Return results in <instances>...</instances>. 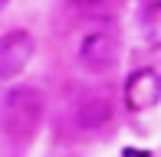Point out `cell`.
I'll use <instances>...</instances> for the list:
<instances>
[{"instance_id": "1", "label": "cell", "mask_w": 161, "mask_h": 157, "mask_svg": "<svg viewBox=\"0 0 161 157\" xmlns=\"http://www.w3.org/2000/svg\"><path fill=\"white\" fill-rule=\"evenodd\" d=\"M33 53H36V39L26 30H13L7 36H0V82L17 78L30 66Z\"/></svg>"}, {"instance_id": "2", "label": "cell", "mask_w": 161, "mask_h": 157, "mask_svg": "<svg viewBox=\"0 0 161 157\" xmlns=\"http://www.w3.org/2000/svg\"><path fill=\"white\" fill-rule=\"evenodd\" d=\"M125 102L131 111H148L161 102V72L155 69H135L125 82Z\"/></svg>"}, {"instance_id": "3", "label": "cell", "mask_w": 161, "mask_h": 157, "mask_svg": "<svg viewBox=\"0 0 161 157\" xmlns=\"http://www.w3.org/2000/svg\"><path fill=\"white\" fill-rule=\"evenodd\" d=\"M7 115L10 118H20V131H33L40 124V115H43V95L33 89H17L7 95Z\"/></svg>"}, {"instance_id": "4", "label": "cell", "mask_w": 161, "mask_h": 157, "mask_svg": "<svg viewBox=\"0 0 161 157\" xmlns=\"http://www.w3.org/2000/svg\"><path fill=\"white\" fill-rule=\"evenodd\" d=\"M79 59H82V66L92 69V72H105V69L115 62V39L108 36V33H92V36H86L82 46H79Z\"/></svg>"}, {"instance_id": "5", "label": "cell", "mask_w": 161, "mask_h": 157, "mask_svg": "<svg viewBox=\"0 0 161 157\" xmlns=\"http://www.w3.org/2000/svg\"><path fill=\"white\" fill-rule=\"evenodd\" d=\"M76 121L82 128H89V131L92 128H105L112 121V102L108 98H86L76 111Z\"/></svg>"}, {"instance_id": "6", "label": "cell", "mask_w": 161, "mask_h": 157, "mask_svg": "<svg viewBox=\"0 0 161 157\" xmlns=\"http://www.w3.org/2000/svg\"><path fill=\"white\" fill-rule=\"evenodd\" d=\"M145 39L161 49V3L145 7Z\"/></svg>"}, {"instance_id": "7", "label": "cell", "mask_w": 161, "mask_h": 157, "mask_svg": "<svg viewBox=\"0 0 161 157\" xmlns=\"http://www.w3.org/2000/svg\"><path fill=\"white\" fill-rule=\"evenodd\" d=\"M72 3H79V7H96V3H102V0H72Z\"/></svg>"}, {"instance_id": "8", "label": "cell", "mask_w": 161, "mask_h": 157, "mask_svg": "<svg viewBox=\"0 0 161 157\" xmlns=\"http://www.w3.org/2000/svg\"><path fill=\"white\" fill-rule=\"evenodd\" d=\"M125 157H148L145 151H125Z\"/></svg>"}, {"instance_id": "9", "label": "cell", "mask_w": 161, "mask_h": 157, "mask_svg": "<svg viewBox=\"0 0 161 157\" xmlns=\"http://www.w3.org/2000/svg\"><path fill=\"white\" fill-rule=\"evenodd\" d=\"M161 3V0H145V7H158Z\"/></svg>"}]
</instances>
